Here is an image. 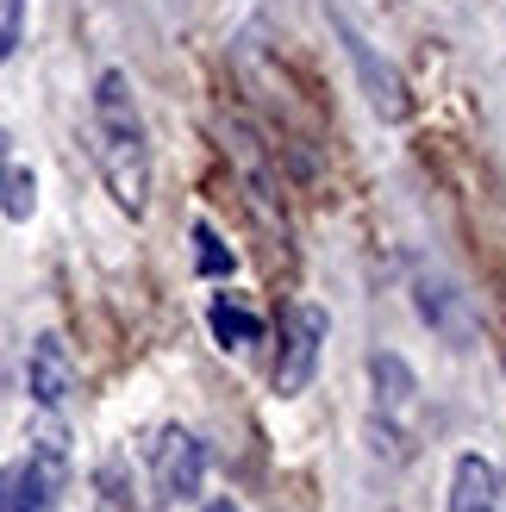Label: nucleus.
<instances>
[{
	"mask_svg": "<svg viewBox=\"0 0 506 512\" xmlns=\"http://www.w3.org/2000/svg\"><path fill=\"white\" fill-rule=\"evenodd\" d=\"M94 157H100V182L119 200V213L144 219L150 188H157V157H150V125H144L138 88L125 69L94 75Z\"/></svg>",
	"mask_w": 506,
	"mask_h": 512,
	"instance_id": "nucleus-1",
	"label": "nucleus"
},
{
	"mask_svg": "<svg viewBox=\"0 0 506 512\" xmlns=\"http://www.w3.org/2000/svg\"><path fill=\"white\" fill-rule=\"evenodd\" d=\"M369 388H375V438H388V456H407L419 438V375L407 369V356L375 350L369 356Z\"/></svg>",
	"mask_w": 506,
	"mask_h": 512,
	"instance_id": "nucleus-2",
	"label": "nucleus"
},
{
	"mask_svg": "<svg viewBox=\"0 0 506 512\" xmlns=\"http://www.w3.org/2000/svg\"><path fill=\"white\" fill-rule=\"evenodd\" d=\"M325 344H332V313L313 300H300L288 325H282V356H275V394L294 400V394H307V381L319 375V356Z\"/></svg>",
	"mask_w": 506,
	"mask_h": 512,
	"instance_id": "nucleus-3",
	"label": "nucleus"
},
{
	"mask_svg": "<svg viewBox=\"0 0 506 512\" xmlns=\"http://www.w3.org/2000/svg\"><path fill=\"white\" fill-rule=\"evenodd\" d=\"M150 488H157L163 506L194 500L200 488H207V444H200L194 431L169 425L163 438H157V450H150Z\"/></svg>",
	"mask_w": 506,
	"mask_h": 512,
	"instance_id": "nucleus-4",
	"label": "nucleus"
},
{
	"mask_svg": "<svg viewBox=\"0 0 506 512\" xmlns=\"http://www.w3.org/2000/svg\"><path fill=\"white\" fill-rule=\"evenodd\" d=\"M225 157H232L238 182H244L250 213H257L269 232H288V213H282V175L263 163V150H257V138H250L244 125H232V132H225Z\"/></svg>",
	"mask_w": 506,
	"mask_h": 512,
	"instance_id": "nucleus-5",
	"label": "nucleus"
},
{
	"mask_svg": "<svg viewBox=\"0 0 506 512\" xmlns=\"http://www.w3.org/2000/svg\"><path fill=\"white\" fill-rule=\"evenodd\" d=\"M69 463H50V456H19V463L0 469V512H50L57 506V488H63Z\"/></svg>",
	"mask_w": 506,
	"mask_h": 512,
	"instance_id": "nucleus-6",
	"label": "nucleus"
},
{
	"mask_svg": "<svg viewBox=\"0 0 506 512\" xmlns=\"http://www.w3.org/2000/svg\"><path fill=\"white\" fill-rule=\"evenodd\" d=\"M25 388H32L38 413H63V406H69L75 363H69V344L57 338V331H44V338L32 344V356H25Z\"/></svg>",
	"mask_w": 506,
	"mask_h": 512,
	"instance_id": "nucleus-7",
	"label": "nucleus"
},
{
	"mask_svg": "<svg viewBox=\"0 0 506 512\" xmlns=\"http://www.w3.org/2000/svg\"><path fill=\"white\" fill-rule=\"evenodd\" d=\"M450 512H506V469L482 450H463L450 469Z\"/></svg>",
	"mask_w": 506,
	"mask_h": 512,
	"instance_id": "nucleus-8",
	"label": "nucleus"
},
{
	"mask_svg": "<svg viewBox=\"0 0 506 512\" xmlns=\"http://www.w3.org/2000/svg\"><path fill=\"white\" fill-rule=\"evenodd\" d=\"M413 300H419V319L425 325H438L444 331V338L450 344H469L475 338V313H469V294H457V288H450V281H438V275H413Z\"/></svg>",
	"mask_w": 506,
	"mask_h": 512,
	"instance_id": "nucleus-9",
	"label": "nucleus"
},
{
	"mask_svg": "<svg viewBox=\"0 0 506 512\" xmlns=\"http://www.w3.org/2000/svg\"><path fill=\"white\" fill-rule=\"evenodd\" d=\"M207 325H213V338H219L225 350H250V344H263V319L250 313V306H238L232 294H219V300L207 306Z\"/></svg>",
	"mask_w": 506,
	"mask_h": 512,
	"instance_id": "nucleus-10",
	"label": "nucleus"
},
{
	"mask_svg": "<svg viewBox=\"0 0 506 512\" xmlns=\"http://www.w3.org/2000/svg\"><path fill=\"white\" fill-rule=\"evenodd\" d=\"M94 512H138V488H132V475H125L119 456H107V463L94 469Z\"/></svg>",
	"mask_w": 506,
	"mask_h": 512,
	"instance_id": "nucleus-11",
	"label": "nucleus"
},
{
	"mask_svg": "<svg viewBox=\"0 0 506 512\" xmlns=\"http://www.w3.org/2000/svg\"><path fill=\"white\" fill-rule=\"evenodd\" d=\"M32 207H38V175L32 169H7L0 175V213H7L13 225H25Z\"/></svg>",
	"mask_w": 506,
	"mask_h": 512,
	"instance_id": "nucleus-12",
	"label": "nucleus"
},
{
	"mask_svg": "<svg viewBox=\"0 0 506 512\" xmlns=\"http://www.w3.org/2000/svg\"><path fill=\"white\" fill-rule=\"evenodd\" d=\"M194 263H200V275H232V250L219 244V232L207 219L194 225Z\"/></svg>",
	"mask_w": 506,
	"mask_h": 512,
	"instance_id": "nucleus-13",
	"label": "nucleus"
},
{
	"mask_svg": "<svg viewBox=\"0 0 506 512\" xmlns=\"http://www.w3.org/2000/svg\"><path fill=\"white\" fill-rule=\"evenodd\" d=\"M19 19H25V0H0V63L19 50Z\"/></svg>",
	"mask_w": 506,
	"mask_h": 512,
	"instance_id": "nucleus-14",
	"label": "nucleus"
},
{
	"mask_svg": "<svg viewBox=\"0 0 506 512\" xmlns=\"http://www.w3.org/2000/svg\"><path fill=\"white\" fill-rule=\"evenodd\" d=\"M13 169V144H7V125H0V175Z\"/></svg>",
	"mask_w": 506,
	"mask_h": 512,
	"instance_id": "nucleus-15",
	"label": "nucleus"
},
{
	"mask_svg": "<svg viewBox=\"0 0 506 512\" xmlns=\"http://www.w3.org/2000/svg\"><path fill=\"white\" fill-rule=\"evenodd\" d=\"M213 512H238V506H213Z\"/></svg>",
	"mask_w": 506,
	"mask_h": 512,
	"instance_id": "nucleus-16",
	"label": "nucleus"
}]
</instances>
